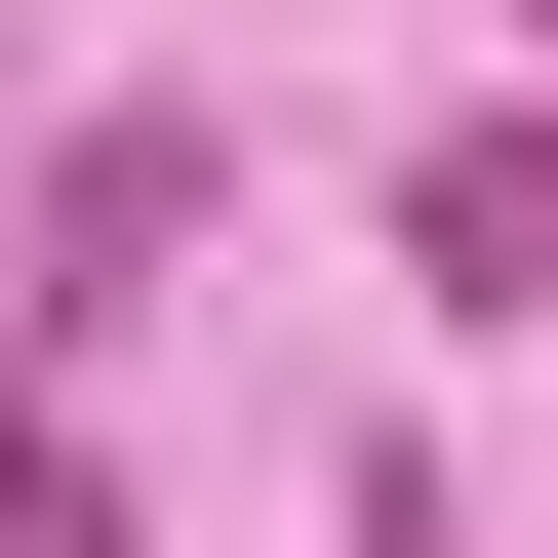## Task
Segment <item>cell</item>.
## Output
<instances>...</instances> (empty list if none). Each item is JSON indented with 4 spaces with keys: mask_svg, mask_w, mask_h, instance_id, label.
I'll return each instance as SVG.
<instances>
[{
    "mask_svg": "<svg viewBox=\"0 0 558 558\" xmlns=\"http://www.w3.org/2000/svg\"><path fill=\"white\" fill-rule=\"evenodd\" d=\"M160 240H199V120H81V160H40V279H0V319L81 360V319H160Z\"/></svg>",
    "mask_w": 558,
    "mask_h": 558,
    "instance_id": "1",
    "label": "cell"
},
{
    "mask_svg": "<svg viewBox=\"0 0 558 558\" xmlns=\"http://www.w3.org/2000/svg\"><path fill=\"white\" fill-rule=\"evenodd\" d=\"M399 240H439L478 319H558V120H439V160H399Z\"/></svg>",
    "mask_w": 558,
    "mask_h": 558,
    "instance_id": "2",
    "label": "cell"
},
{
    "mask_svg": "<svg viewBox=\"0 0 558 558\" xmlns=\"http://www.w3.org/2000/svg\"><path fill=\"white\" fill-rule=\"evenodd\" d=\"M519 40H558V0H519Z\"/></svg>",
    "mask_w": 558,
    "mask_h": 558,
    "instance_id": "4",
    "label": "cell"
},
{
    "mask_svg": "<svg viewBox=\"0 0 558 558\" xmlns=\"http://www.w3.org/2000/svg\"><path fill=\"white\" fill-rule=\"evenodd\" d=\"M0 558H120V478L40 439V360H0Z\"/></svg>",
    "mask_w": 558,
    "mask_h": 558,
    "instance_id": "3",
    "label": "cell"
}]
</instances>
